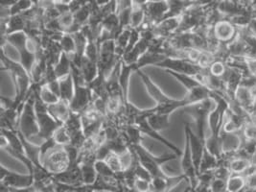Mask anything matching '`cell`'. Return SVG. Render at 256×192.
Segmentation results:
<instances>
[{
	"instance_id": "obj_1",
	"label": "cell",
	"mask_w": 256,
	"mask_h": 192,
	"mask_svg": "<svg viewBox=\"0 0 256 192\" xmlns=\"http://www.w3.org/2000/svg\"><path fill=\"white\" fill-rule=\"evenodd\" d=\"M136 74L138 76H140L148 94L156 101V105L154 108V112L171 114L178 108H186L187 106L192 105L186 96L182 99H175L166 96L162 90L152 81L151 78L145 72H142V70H136Z\"/></svg>"
},
{
	"instance_id": "obj_2",
	"label": "cell",
	"mask_w": 256,
	"mask_h": 192,
	"mask_svg": "<svg viewBox=\"0 0 256 192\" xmlns=\"http://www.w3.org/2000/svg\"><path fill=\"white\" fill-rule=\"evenodd\" d=\"M1 62L3 70L10 72L12 76V83L16 90V101L18 105H22L26 100L28 92L32 84V78L29 72L25 70L20 62H16L10 58L5 50L1 48Z\"/></svg>"
},
{
	"instance_id": "obj_3",
	"label": "cell",
	"mask_w": 256,
	"mask_h": 192,
	"mask_svg": "<svg viewBox=\"0 0 256 192\" xmlns=\"http://www.w3.org/2000/svg\"><path fill=\"white\" fill-rule=\"evenodd\" d=\"M35 99L34 92L29 90L22 112L20 116L18 131L29 142L36 145H40L46 140L40 136V127L35 110Z\"/></svg>"
},
{
	"instance_id": "obj_4",
	"label": "cell",
	"mask_w": 256,
	"mask_h": 192,
	"mask_svg": "<svg viewBox=\"0 0 256 192\" xmlns=\"http://www.w3.org/2000/svg\"><path fill=\"white\" fill-rule=\"evenodd\" d=\"M0 192H34V176L31 173L20 174L12 172L1 166L0 169Z\"/></svg>"
},
{
	"instance_id": "obj_5",
	"label": "cell",
	"mask_w": 256,
	"mask_h": 192,
	"mask_svg": "<svg viewBox=\"0 0 256 192\" xmlns=\"http://www.w3.org/2000/svg\"><path fill=\"white\" fill-rule=\"evenodd\" d=\"M132 146L134 148L138 156L140 158V164L151 173L152 178L165 176L167 173L162 169L163 164L174 160L180 156L174 152L172 154H167L164 156H156L146 148H144L141 144H136Z\"/></svg>"
},
{
	"instance_id": "obj_6",
	"label": "cell",
	"mask_w": 256,
	"mask_h": 192,
	"mask_svg": "<svg viewBox=\"0 0 256 192\" xmlns=\"http://www.w3.org/2000/svg\"><path fill=\"white\" fill-rule=\"evenodd\" d=\"M215 106L214 99L210 96L200 102L186 107V110L195 121L197 128L196 134L204 142H206V130L208 129V116Z\"/></svg>"
},
{
	"instance_id": "obj_7",
	"label": "cell",
	"mask_w": 256,
	"mask_h": 192,
	"mask_svg": "<svg viewBox=\"0 0 256 192\" xmlns=\"http://www.w3.org/2000/svg\"><path fill=\"white\" fill-rule=\"evenodd\" d=\"M156 66L163 68L164 70H168L178 72V73L188 74L197 78H200L208 72V68L200 66V64L194 60H189L187 58L171 57V56H167Z\"/></svg>"
},
{
	"instance_id": "obj_8",
	"label": "cell",
	"mask_w": 256,
	"mask_h": 192,
	"mask_svg": "<svg viewBox=\"0 0 256 192\" xmlns=\"http://www.w3.org/2000/svg\"><path fill=\"white\" fill-rule=\"evenodd\" d=\"M42 164L52 174L68 169L70 166V156L64 145L57 144L55 147L50 149L46 156L42 158Z\"/></svg>"
},
{
	"instance_id": "obj_9",
	"label": "cell",
	"mask_w": 256,
	"mask_h": 192,
	"mask_svg": "<svg viewBox=\"0 0 256 192\" xmlns=\"http://www.w3.org/2000/svg\"><path fill=\"white\" fill-rule=\"evenodd\" d=\"M94 99V92L88 84H75L74 96L70 103V108L74 112L82 114L92 104Z\"/></svg>"
},
{
	"instance_id": "obj_10",
	"label": "cell",
	"mask_w": 256,
	"mask_h": 192,
	"mask_svg": "<svg viewBox=\"0 0 256 192\" xmlns=\"http://www.w3.org/2000/svg\"><path fill=\"white\" fill-rule=\"evenodd\" d=\"M144 8L146 16L143 24H146L151 27L158 25L163 20L166 14L169 11V5L167 0L149 1L144 6Z\"/></svg>"
},
{
	"instance_id": "obj_11",
	"label": "cell",
	"mask_w": 256,
	"mask_h": 192,
	"mask_svg": "<svg viewBox=\"0 0 256 192\" xmlns=\"http://www.w3.org/2000/svg\"><path fill=\"white\" fill-rule=\"evenodd\" d=\"M213 33L221 44H228L237 36L239 28L230 20L224 18L213 26Z\"/></svg>"
},
{
	"instance_id": "obj_12",
	"label": "cell",
	"mask_w": 256,
	"mask_h": 192,
	"mask_svg": "<svg viewBox=\"0 0 256 192\" xmlns=\"http://www.w3.org/2000/svg\"><path fill=\"white\" fill-rule=\"evenodd\" d=\"M184 131L187 132L188 136H189L190 147H191L193 160H194V164H195V168L197 170V174L198 175L202 158L204 152V149H206V142H204L202 138H198V134L192 130L191 125L188 122L184 124Z\"/></svg>"
},
{
	"instance_id": "obj_13",
	"label": "cell",
	"mask_w": 256,
	"mask_h": 192,
	"mask_svg": "<svg viewBox=\"0 0 256 192\" xmlns=\"http://www.w3.org/2000/svg\"><path fill=\"white\" fill-rule=\"evenodd\" d=\"M180 20H182V16L163 20L158 25L152 27L154 35L167 40L169 36H172L178 31L180 25Z\"/></svg>"
},
{
	"instance_id": "obj_14",
	"label": "cell",
	"mask_w": 256,
	"mask_h": 192,
	"mask_svg": "<svg viewBox=\"0 0 256 192\" xmlns=\"http://www.w3.org/2000/svg\"><path fill=\"white\" fill-rule=\"evenodd\" d=\"M136 125L140 127L141 132H143L144 134H147L148 136H150L152 138L158 140V142L162 144L163 145H165L167 148H169V150H171L172 152H174L176 155L182 156V151L180 150V148L176 147L174 144H171L169 140H167L166 138H164L160 134V132L154 130L151 126L149 125V123H148V121H147V118L140 120V121L138 122Z\"/></svg>"
},
{
	"instance_id": "obj_15",
	"label": "cell",
	"mask_w": 256,
	"mask_h": 192,
	"mask_svg": "<svg viewBox=\"0 0 256 192\" xmlns=\"http://www.w3.org/2000/svg\"><path fill=\"white\" fill-rule=\"evenodd\" d=\"M47 108L49 114L62 125L68 120L72 112L70 103L62 99H60L55 104L47 105Z\"/></svg>"
},
{
	"instance_id": "obj_16",
	"label": "cell",
	"mask_w": 256,
	"mask_h": 192,
	"mask_svg": "<svg viewBox=\"0 0 256 192\" xmlns=\"http://www.w3.org/2000/svg\"><path fill=\"white\" fill-rule=\"evenodd\" d=\"M166 57H167V55L164 53H158V52H154L151 50H147L140 57L138 60L134 64V72H136L138 70H142L146 66H156L158 62L164 60Z\"/></svg>"
},
{
	"instance_id": "obj_17",
	"label": "cell",
	"mask_w": 256,
	"mask_h": 192,
	"mask_svg": "<svg viewBox=\"0 0 256 192\" xmlns=\"http://www.w3.org/2000/svg\"><path fill=\"white\" fill-rule=\"evenodd\" d=\"M132 72H134V64H128L122 60L121 70H120V75H119V84H120L121 92H122L123 100H124L125 104H127L128 102V84H130V74Z\"/></svg>"
},
{
	"instance_id": "obj_18",
	"label": "cell",
	"mask_w": 256,
	"mask_h": 192,
	"mask_svg": "<svg viewBox=\"0 0 256 192\" xmlns=\"http://www.w3.org/2000/svg\"><path fill=\"white\" fill-rule=\"evenodd\" d=\"M147 121L154 130L160 132L170 127V114L158 112L154 110L152 112L147 118Z\"/></svg>"
},
{
	"instance_id": "obj_19",
	"label": "cell",
	"mask_w": 256,
	"mask_h": 192,
	"mask_svg": "<svg viewBox=\"0 0 256 192\" xmlns=\"http://www.w3.org/2000/svg\"><path fill=\"white\" fill-rule=\"evenodd\" d=\"M60 83V99L70 103L75 92V84L72 77V74L70 73L68 75L62 77L58 79Z\"/></svg>"
},
{
	"instance_id": "obj_20",
	"label": "cell",
	"mask_w": 256,
	"mask_h": 192,
	"mask_svg": "<svg viewBox=\"0 0 256 192\" xmlns=\"http://www.w3.org/2000/svg\"><path fill=\"white\" fill-rule=\"evenodd\" d=\"M165 72H167L169 75L174 77L176 81H178L180 84H182L186 88L187 92L204 84L197 77H194V76H191L188 74L178 73V72H172V70H166Z\"/></svg>"
},
{
	"instance_id": "obj_21",
	"label": "cell",
	"mask_w": 256,
	"mask_h": 192,
	"mask_svg": "<svg viewBox=\"0 0 256 192\" xmlns=\"http://www.w3.org/2000/svg\"><path fill=\"white\" fill-rule=\"evenodd\" d=\"M81 70L86 84H88L92 81H94L98 75V72H99L98 62L90 60L88 58H86L84 56V60H82V64Z\"/></svg>"
},
{
	"instance_id": "obj_22",
	"label": "cell",
	"mask_w": 256,
	"mask_h": 192,
	"mask_svg": "<svg viewBox=\"0 0 256 192\" xmlns=\"http://www.w3.org/2000/svg\"><path fill=\"white\" fill-rule=\"evenodd\" d=\"M71 66L72 62L70 56L66 53L62 52L57 64L54 66V70L58 79L71 73Z\"/></svg>"
},
{
	"instance_id": "obj_23",
	"label": "cell",
	"mask_w": 256,
	"mask_h": 192,
	"mask_svg": "<svg viewBox=\"0 0 256 192\" xmlns=\"http://www.w3.org/2000/svg\"><path fill=\"white\" fill-rule=\"evenodd\" d=\"M130 33H132V28L130 27L125 28L120 32V34L114 40H116V54L120 58L123 57L126 49L128 48Z\"/></svg>"
},
{
	"instance_id": "obj_24",
	"label": "cell",
	"mask_w": 256,
	"mask_h": 192,
	"mask_svg": "<svg viewBox=\"0 0 256 192\" xmlns=\"http://www.w3.org/2000/svg\"><path fill=\"white\" fill-rule=\"evenodd\" d=\"M122 132L126 136L130 145L140 144L142 140V134L140 127L138 125H125L122 127Z\"/></svg>"
},
{
	"instance_id": "obj_25",
	"label": "cell",
	"mask_w": 256,
	"mask_h": 192,
	"mask_svg": "<svg viewBox=\"0 0 256 192\" xmlns=\"http://www.w3.org/2000/svg\"><path fill=\"white\" fill-rule=\"evenodd\" d=\"M81 168L82 177L84 184H92L97 179L98 173L95 168V164L92 162H81L80 164Z\"/></svg>"
},
{
	"instance_id": "obj_26",
	"label": "cell",
	"mask_w": 256,
	"mask_h": 192,
	"mask_svg": "<svg viewBox=\"0 0 256 192\" xmlns=\"http://www.w3.org/2000/svg\"><path fill=\"white\" fill-rule=\"evenodd\" d=\"M246 188V177L241 174H232L226 184V192H244Z\"/></svg>"
},
{
	"instance_id": "obj_27",
	"label": "cell",
	"mask_w": 256,
	"mask_h": 192,
	"mask_svg": "<svg viewBox=\"0 0 256 192\" xmlns=\"http://www.w3.org/2000/svg\"><path fill=\"white\" fill-rule=\"evenodd\" d=\"M58 42L62 52L66 53L70 57L76 52V42L72 34L64 33L60 38Z\"/></svg>"
},
{
	"instance_id": "obj_28",
	"label": "cell",
	"mask_w": 256,
	"mask_h": 192,
	"mask_svg": "<svg viewBox=\"0 0 256 192\" xmlns=\"http://www.w3.org/2000/svg\"><path fill=\"white\" fill-rule=\"evenodd\" d=\"M145 16H146V14H145L144 6L134 5L130 27V28H140L145 20Z\"/></svg>"
},
{
	"instance_id": "obj_29",
	"label": "cell",
	"mask_w": 256,
	"mask_h": 192,
	"mask_svg": "<svg viewBox=\"0 0 256 192\" xmlns=\"http://www.w3.org/2000/svg\"><path fill=\"white\" fill-rule=\"evenodd\" d=\"M40 97L46 105L55 104L60 99V96H57L46 84H42L40 90Z\"/></svg>"
},
{
	"instance_id": "obj_30",
	"label": "cell",
	"mask_w": 256,
	"mask_h": 192,
	"mask_svg": "<svg viewBox=\"0 0 256 192\" xmlns=\"http://www.w3.org/2000/svg\"><path fill=\"white\" fill-rule=\"evenodd\" d=\"M35 5L34 0H18L9 8L10 14L16 16L30 10Z\"/></svg>"
},
{
	"instance_id": "obj_31",
	"label": "cell",
	"mask_w": 256,
	"mask_h": 192,
	"mask_svg": "<svg viewBox=\"0 0 256 192\" xmlns=\"http://www.w3.org/2000/svg\"><path fill=\"white\" fill-rule=\"evenodd\" d=\"M53 138L60 145H68L70 144V132L64 124L58 126L57 130L53 134Z\"/></svg>"
},
{
	"instance_id": "obj_32",
	"label": "cell",
	"mask_w": 256,
	"mask_h": 192,
	"mask_svg": "<svg viewBox=\"0 0 256 192\" xmlns=\"http://www.w3.org/2000/svg\"><path fill=\"white\" fill-rule=\"evenodd\" d=\"M105 160L114 172L118 173V172L124 171V168H123V166H122L120 156H119V155L116 154V153L112 152V153L108 156V158H106Z\"/></svg>"
},
{
	"instance_id": "obj_33",
	"label": "cell",
	"mask_w": 256,
	"mask_h": 192,
	"mask_svg": "<svg viewBox=\"0 0 256 192\" xmlns=\"http://www.w3.org/2000/svg\"><path fill=\"white\" fill-rule=\"evenodd\" d=\"M226 184H228V180H224L220 178H214L210 184V192H226Z\"/></svg>"
},
{
	"instance_id": "obj_34",
	"label": "cell",
	"mask_w": 256,
	"mask_h": 192,
	"mask_svg": "<svg viewBox=\"0 0 256 192\" xmlns=\"http://www.w3.org/2000/svg\"><path fill=\"white\" fill-rule=\"evenodd\" d=\"M152 182L142 179H136L134 184V192H151Z\"/></svg>"
},
{
	"instance_id": "obj_35",
	"label": "cell",
	"mask_w": 256,
	"mask_h": 192,
	"mask_svg": "<svg viewBox=\"0 0 256 192\" xmlns=\"http://www.w3.org/2000/svg\"><path fill=\"white\" fill-rule=\"evenodd\" d=\"M16 1L18 0H1V7L10 8Z\"/></svg>"
},
{
	"instance_id": "obj_36",
	"label": "cell",
	"mask_w": 256,
	"mask_h": 192,
	"mask_svg": "<svg viewBox=\"0 0 256 192\" xmlns=\"http://www.w3.org/2000/svg\"><path fill=\"white\" fill-rule=\"evenodd\" d=\"M72 1H73V0H62V2H60V3H62V4H64V5H68V6H70V4L72 2Z\"/></svg>"
},
{
	"instance_id": "obj_37",
	"label": "cell",
	"mask_w": 256,
	"mask_h": 192,
	"mask_svg": "<svg viewBox=\"0 0 256 192\" xmlns=\"http://www.w3.org/2000/svg\"><path fill=\"white\" fill-rule=\"evenodd\" d=\"M54 3H56V4H58V3H60L62 2V0H52Z\"/></svg>"
}]
</instances>
